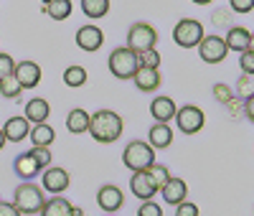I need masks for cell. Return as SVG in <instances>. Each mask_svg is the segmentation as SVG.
<instances>
[{"mask_svg": "<svg viewBox=\"0 0 254 216\" xmlns=\"http://www.w3.org/2000/svg\"><path fill=\"white\" fill-rule=\"evenodd\" d=\"M122 130H125V122L112 110H99V112L89 115V130L87 133L94 138V143H102V145L117 143L122 138Z\"/></svg>", "mask_w": 254, "mask_h": 216, "instance_id": "6da1fadb", "label": "cell"}, {"mask_svg": "<svg viewBox=\"0 0 254 216\" xmlns=\"http://www.w3.org/2000/svg\"><path fill=\"white\" fill-rule=\"evenodd\" d=\"M122 163L130 168L132 173H137V170H147V168L155 163V150L147 145V143H142V140H135V143H130V145L125 147Z\"/></svg>", "mask_w": 254, "mask_h": 216, "instance_id": "7a4b0ae2", "label": "cell"}, {"mask_svg": "<svg viewBox=\"0 0 254 216\" xmlns=\"http://www.w3.org/2000/svg\"><path fill=\"white\" fill-rule=\"evenodd\" d=\"M44 204H46V199H44V193H41V188L36 183H20L15 188L13 206L20 214H38L41 209H44Z\"/></svg>", "mask_w": 254, "mask_h": 216, "instance_id": "3957f363", "label": "cell"}, {"mask_svg": "<svg viewBox=\"0 0 254 216\" xmlns=\"http://www.w3.org/2000/svg\"><path fill=\"white\" fill-rule=\"evenodd\" d=\"M155 43H158V31L150 23H142L140 20V23H132L130 31H127V49L135 54L155 49Z\"/></svg>", "mask_w": 254, "mask_h": 216, "instance_id": "277c9868", "label": "cell"}, {"mask_svg": "<svg viewBox=\"0 0 254 216\" xmlns=\"http://www.w3.org/2000/svg\"><path fill=\"white\" fill-rule=\"evenodd\" d=\"M110 72L117 79H132L137 72V54L127 46H120L110 54Z\"/></svg>", "mask_w": 254, "mask_h": 216, "instance_id": "5b68a950", "label": "cell"}, {"mask_svg": "<svg viewBox=\"0 0 254 216\" xmlns=\"http://www.w3.org/2000/svg\"><path fill=\"white\" fill-rule=\"evenodd\" d=\"M203 38V26L201 20H193V18H183L176 23L173 28V41L183 49H196Z\"/></svg>", "mask_w": 254, "mask_h": 216, "instance_id": "8992f818", "label": "cell"}, {"mask_svg": "<svg viewBox=\"0 0 254 216\" xmlns=\"http://www.w3.org/2000/svg\"><path fill=\"white\" fill-rule=\"evenodd\" d=\"M173 120L178 122V130L183 135H196V133H201L203 125H206V115H203L201 107H196V104H183L181 110H176Z\"/></svg>", "mask_w": 254, "mask_h": 216, "instance_id": "52a82bcc", "label": "cell"}, {"mask_svg": "<svg viewBox=\"0 0 254 216\" xmlns=\"http://www.w3.org/2000/svg\"><path fill=\"white\" fill-rule=\"evenodd\" d=\"M196 49H198L201 61H206V64H221V61H226V54H229L221 36H203Z\"/></svg>", "mask_w": 254, "mask_h": 216, "instance_id": "ba28073f", "label": "cell"}, {"mask_svg": "<svg viewBox=\"0 0 254 216\" xmlns=\"http://www.w3.org/2000/svg\"><path fill=\"white\" fill-rule=\"evenodd\" d=\"M97 204H99L102 211L115 214V211H120V209L125 206V193H122L120 186L107 183V186H102V188H99V193H97Z\"/></svg>", "mask_w": 254, "mask_h": 216, "instance_id": "9c48e42d", "label": "cell"}, {"mask_svg": "<svg viewBox=\"0 0 254 216\" xmlns=\"http://www.w3.org/2000/svg\"><path fill=\"white\" fill-rule=\"evenodd\" d=\"M13 79L20 84V89H33L41 81V67L36 61H18L13 69Z\"/></svg>", "mask_w": 254, "mask_h": 216, "instance_id": "30bf717a", "label": "cell"}, {"mask_svg": "<svg viewBox=\"0 0 254 216\" xmlns=\"http://www.w3.org/2000/svg\"><path fill=\"white\" fill-rule=\"evenodd\" d=\"M102 43H104V33H102V28L99 26H81L79 31H76V46L81 49V51H89V54H94L97 49H102Z\"/></svg>", "mask_w": 254, "mask_h": 216, "instance_id": "8fae6325", "label": "cell"}, {"mask_svg": "<svg viewBox=\"0 0 254 216\" xmlns=\"http://www.w3.org/2000/svg\"><path fill=\"white\" fill-rule=\"evenodd\" d=\"M130 188H132V193H135L140 201H153V196L158 193V186L153 183L150 176H147V170H137V173H132Z\"/></svg>", "mask_w": 254, "mask_h": 216, "instance_id": "7c38bea8", "label": "cell"}, {"mask_svg": "<svg viewBox=\"0 0 254 216\" xmlns=\"http://www.w3.org/2000/svg\"><path fill=\"white\" fill-rule=\"evenodd\" d=\"M41 181H44V188L49 193L61 196V193L69 188V173L64 168H46V173H44V178H41Z\"/></svg>", "mask_w": 254, "mask_h": 216, "instance_id": "4fadbf2b", "label": "cell"}, {"mask_svg": "<svg viewBox=\"0 0 254 216\" xmlns=\"http://www.w3.org/2000/svg\"><path fill=\"white\" fill-rule=\"evenodd\" d=\"M160 193H163V201L165 204H173V206H178V204H183L186 201V196H188V186H186V181L183 178H168V183L160 188Z\"/></svg>", "mask_w": 254, "mask_h": 216, "instance_id": "5bb4252c", "label": "cell"}, {"mask_svg": "<svg viewBox=\"0 0 254 216\" xmlns=\"http://www.w3.org/2000/svg\"><path fill=\"white\" fill-rule=\"evenodd\" d=\"M224 43H226L229 51H239V54L252 51V31H247V28H242V26H234V28L226 33Z\"/></svg>", "mask_w": 254, "mask_h": 216, "instance_id": "9a60e30c", "label": "cell"}, {"mask_svg": "<svg viewBox=\"0 0 254 216\" xmlns=\"http://www.w3.org/2000/svg\"><path fill=\"white\" fill-rule=\"evenodd\" d=\"M176 102L171 99V97H155L153 102H150V115H153V120L155 122H163V125H168L173 117H176Z\"/></svg>", "mask_w": 254, "mask_h": 216, "instance_id": "2e32d148", "label": "cell"}, {"mask_svg": "<svg viewBox=\"0 0 254 216\" xmlns=\"http://www.w3.org/2000/svg\"><path fill=\"white\" fill-rule=\"evenodd\" d=\"M31 133V122L26 117H10L5 125H3V135H5V143H20L23 138H28Z\"/></svg>", "mask_w": 254, "mask_h": 216, "instance_id": "e0dca14e", "label": "cell"}, {"mask_svg": "<svg viewBox=\"0 0 254 216\" xmlns=\"http://www.w3.org/2000/svg\"><path fill=\"white\" fill-rule=\"evenodd\" d=\"M49 115H51V107H49V102L46 99H41V97H33L31 102H26V120L31 122V125H41V122H46L49 120Z\"/></svg>", "mask_w": 254, "mask_h": 216, "instance_id": "ac0fdd59", "label": "cell"}, {"mask_svg": "<svg viewBox=\"0 0 254 216\" xmlns=\"http://www.w3.org/2000/svg\"><path fill=\"white\" fill-rule=\"evenodd\" d=\"M132 81L140 92H155L163 81V76H160V69H137Z\"/></svg>", "mask_w": 254, "mask_h": 216, "instance_id": "d6986e66", "label": "cell"}, {"mask_svg": "<svg viewBox=\"0 0 254 216\" xmlns=\"http://www.w3.org/2000/svg\"><path fill=\"white\" fill-rule=\"evenodd\" d=\"M147 145H150L153 150L158 147V150H165L168 145L173 143V130L168 127V125H163V122H155L153 127H150V135H147Z\"/></svg>", "mask_w": 254, "mask_h": 216, "instance_id": "ffe728a7", "label": "cell"}, {"mask_svg": "<svg viewBox=\"0 0 254 216\" xmlns=\"http://www.w3.org/2000/svg\"><path fill=\"white\" fill-rule=\"evenodd\" d=\"M28 138H31L33 147H49V145L54 143L56 133H54V127H51L49 122H41V125H33V127H31Z\"/></svg>", "mask_w": 254, "mask_h": 216, "instance_id": "44dd1931", "label": "cell"}, {"mask_svg": "<svg viewBox=\"0 0 254 216\" xmlns=\"http://www.w3.org/2000/svg\"><path fill=\"white\" fill-rule=\"evenodd\" d=\"M66 130L71 135H81V133H87L89 130V112L87 110H81V107H76V110L69 112L66 117Z\"/></svg>", "mask_w": 254, "mask_h": 216, "instance_id": "7402d4cb", "label": "cell"}, {"mask_svg": "<svg viewBox=\"0 0 254 216\" xmlns=\"http://www.w3.org/2000/svg\"><path fill=\"white\" fill-rule=\"evenodd\" d=\"M15 173L23 181H31V178H36L38 173H41V168H38V163L31 158V153H20L18 158H15Z\"/></svg>", "mask_w": 254, "mask_h": 216, "instance_id": "603a6c76", "label": "cell"}, {"mask_svg": "<svg viewBox=\"0 0 254 216\" xmlns=\"http://www.w3.org/2000/svg\"><path fill=\"white\" fill-rule=\"evenodd\" d=\"M74 5H71V0H51L49 5H44V13L51 18V20H66L71 15Z\"/></svg>", "mask_w": 254, "mask_h": 216, "instance_id": "cb8c5ba5", "label": "cell"}, {"mask_svg": "<svg viewBox=\"0 0 254 216\" xmlns=\"http://www.w3.org/2000/svg\"><path fill=\"white\" fill-rule=\"evenodd\" d=\"M69 211H71V201H66L64 196H54L44 204L41 216H69Z\"/></svg>", "mask_w": 254, "mask_h": 216, "instance_id": "d4e9b609", "label": "cell"}, {"mask_svg": "<svg viewBox=\"0 0 254 216\" xmlns=\"http://www.w3.org/2000/svg\"><path fill=\"white\" fill-rule=\"evenodd\" d=\"M107 10H110V0H81V13L92 20L104 18Z\"/></svg>", "mask_w": 254, "mask_h": 216, "instance_id": "484cf974", "label": "cell"}, {"mask_svg": "<svg viewBox=\"0 0 254 216\" xmlns=\"http://www.w3.org/2000/svg\"><path fill=\"white\" fill-rule=\"evenodd\" d=\"M64 84L71 86V89L84 86V84H87V69H84V67H69L66 72H64Z\"/></svg>", "mask_w": 254, "mask_h": 216, "instance_id": "4316f807", "label": "cell"}, {"mask_svg": "<svg viewBox=\"0 0 254 216\" xmlns=\"http://www.w3.org/2000/svg\"><path fill=\"white\" fill-rule=\"evenodd\" d=\"M160 61L163 59L155 49L142 51V54H137V69H160Z\"/></svg>", "mask_w": 254, "mask_h": 216, "instance_id": "83f0119b", "label": "cell"}, {"mask_svg": "<svg viewBox=\"0 0 254 216\" xmlns=\"http://www.w3.org/2000/svg\"><path fill=\"white\" fill-rule=\"evenodd\" d=\"M147 176L153 178V183L158 186V191L168 183V178H171V170H168L165 165H160V163H153L150 168H147Z\"/></svg>", "mask_w": 254, "mask_h": 216, "instance_id": "f1b7e54d", "label": "cell"}, {"mask_svg": "<svg viewBox=\"0 0 254 216\" xmlns=\"http://www.w3.org/2000/svg\"><path fill=\"white\" fill-rule=\"evenodd\" d=\"M20 84L13 79V76H8V79H3L0 81V97H5V99H18L20 97Z\"/></svg>", "mask_w": 254, "mask_h": 216, "instance_id": "f546056e", "label": "cell"}, {"mask_svg": "<svg viewBox=\"0 0 254 216\" xmlns=\"http://www.w3.org/2000/svg\"><path fill=\"white\" fill-rule=\"evenodd\" d=\"M28 153H31V158L38 163V168H46V165L51 163V150H49V147H31Z\"/></svg>", "mask_w": 254, "mask_h": 216, "instance_id": "4dcf8cb0", "label": "cell"}, {"mask_svg": "<svg viewBox=\"0 0 254 216\" xmlns=\"http://www.w3.org/2000/svg\"><path fill=\"white\" fill-rule=\"evenodd\" d=\"M13 69H15V61L10 54H0V81L13 76Z\"/></svg>", "mask_w": 254, "mask_h": 216, "instance_id": "1f68e13d", "label": "cell"}, {"mask_svg": "<svg viewBox=\"0 0 254 216\" xmlns=\"http://www.w3.org/2000/svg\"><path fill=\"white\" fill-rule=\"evenodd\" d=\"M137 216H163V206L155 201H142L137 209Z\"/></svg>", "mask_w": 254, "mask_h": 216, "instance_id": "d6a6232c", "label": "cell"}, {"mask_svg": "<svg viewBox=\"0 0 254 216\" xmlns=\"http://www.w3.org/2000/svg\"><path fill=\"white\" fill-rule=\"evenodd\" d=\"M239 67H242V72H244L247 76L254 74V51H244V54H239Z\"/></svg>", "mask_w": 254, "mask_h": 216, "instance_id": "836d02e7", "label": "cell"}, {"mask_svg": "<svg viewBox=\"0 0 254 216\" xmlns=\"http://www.w3.org/2000/svg\"><path fill=\"white\" fill-rule=\"evenodd\" d=\"M176 216H198V206L190 201H183L176 206Z\"/></svg>", "mask_w": 254, "mask_h": 216, "instance_id": "e575fe53", "label": "cell"}, {"mask_svg": "<svg viewBox=\"0 0 254 216\" xmlns=\"http://www.w3.org/2000/svg\"><path fill=\"white\" fill-rule=\"evenodd\" d=\"M214 97H216L219 102L229 104V102H231V89H229L226 84H214Z\"/></svg>", "mask_w": 254, "mask_h": 216, "instance_id": "d590c367", "label": "cell"}, {"mask_svg": "<svg viewBox=\"0 0 254 216\" xmlns=\"http://www.w3.org/2000/svg\"><path fill=\"white\" fill-rule=\"evenodd\" d=\"M231 10H237V13H252L254 10V0H231Z\"/></svg>", "mask_w": 254, "mask_h": 216, "instance_id": "8d00e7d4", "label": "cell"}, {"mask_svg": "<svg viewBox=\"0 0 254 216\" xmlns=\"http://www.w3.org/2000/svg\"><path fill=\"white\" fill-rule=\"evenodd\" d=\"M0 216H20V211L13 206V204H5V201H0Z\"/></svg>", "mask_w": 254, "mask_h": 216, "instance_id": "74e56055", "label": "cell"}, {"mask_svg": "<svg viewBox=\"0 0 254 216\" xmlns=\"http://www.w3.org/2000/svg\"><path fill=\"white\" fill-rule=\"evenodd\" d=\"M239 92H242V94L247 92V97H252V76H247V74L242 76V81H239Z\"/></svg>", "mask_w": 254, "mask_h": 216, "instance_id": "f35d334b", "label": "cell"}, {"mask_svg": "<svg viewBox=\"0 0 254 216\" xmlns=\"http://www.w3.org/2000/svg\"><path fill=\"white\" fill-rule=\"evenodd\" d=\"M247 117H249V120L254 117V110H252V97H247Z\"/></svg>", "mask_w": 254, "mask_h": 216, "instance_id": "ab89813d", "label": "cell"}, {"mask_svg": "<svg viewBox=\"0 0 254 216\" xmlns=\"http://www.w3.org/2000/svg\"><path fill=\"white\" fill-rule=\"evenodd\" d=\"M69 216H84V211H81L79 206H71V211H69Z\"/></svg>", "mask_w": 254, "mask_h": 216, "instance_id": "60d3db41", "label": "cell"}, {"mask_svg": "<svg viewBox=\"0 0 254 216\" xmlns=\"http://www.w3.org/2000/svg\"><path fill=\"white\" fill-rule=\"evenodd\" d=\"M5 147V135H3V130H0V150Z\"/></svg>", "mask_w": 254, "mask_h": 216, "instance_id": "b9f144b4", "label": "cell"}, {"mask_svg": "<svg viewBox=\"0 0 254 216\" xmlns=\"http://www.w3.org/2000/svg\"><path fill=\"white\" fill-rule=\"evenodd\" d=\"M193 3H196V5H208L211 0H193Z\"/></svg>", "mask_w": 254, "mask_h": 216, "instance_id": "7bdbcfd3", "label": "cell"}, {"mask_svg": "<svg viewBox=\"0 0 254 216\" xmlns=\"http://www.w3.org/2000/svg\"><path fill=\"white\" fill-rule=\"evenodd\" d=\"M49 3H51V0H44V5H49Z\"/></svg>", "mask_w": 254, "mask_h": 216, "instance_id": "ee69618b", "label": "cell"}]
</instances>
